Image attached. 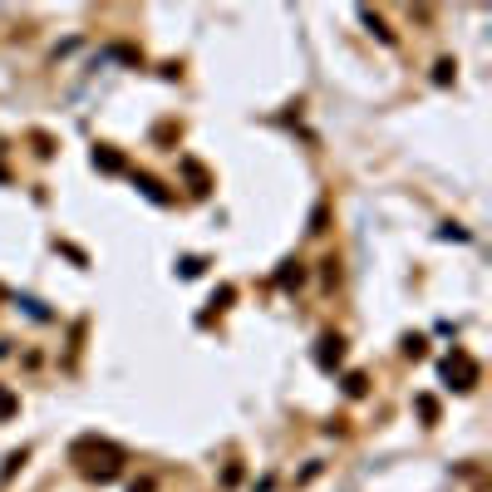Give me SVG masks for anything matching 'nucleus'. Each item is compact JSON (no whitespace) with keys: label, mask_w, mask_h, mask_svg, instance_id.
<instances>
[{"label":"nucleus","mask_w":492,"mask_h":492,"mask_svg":"<svg viewBox=\"0 0 492 492\" xmlns=\"http://www.w3.org/2000/svg\"><path fill=\"white\" fill-rule=\"evenodd\" d=\"M94 168H103V173H119V168H124V158H119V153H108V148H99V153H94Z\"/></svg>","instance_id":"1"},{"label":"nucleus","mask_w":492,"mask_h":492,"mask_svg":"<svg viewBox=\"0 0 492 492\" xmlns=\"http://www.w3.org/2000/svg\"><path fill=\"white\" fill-rule=\"evenodd\" d=\"M0 414H10V394H0Z\"/></svg>","instance_id":"2"}]
</instances>
